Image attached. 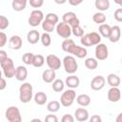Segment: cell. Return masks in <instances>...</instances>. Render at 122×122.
Listing matches in <instances>:
<instances>
[{
  "instance_id": "39",
  "label": "cell",
  "mask_w": 122,
  "mask_h": 122,
  "mask_svg": "<svg viewBox=\"0 0 122 122\" xmlns=\"http://www.w3.org/2000/svg\"><path fill=\"white\" fill-rule=\"evenodd\" d=\"M71 34H73L75 37H81L84 34V30L80 27V25L71 28Z\"/></svg>"
},
{
  "instance_id": "20",
  "label": "cell",
  "mask_w": 122,
  "mask_h": 122,
  "mask_svg": "<svg viewBox=\"0 0 122 122\" xmlns=\"http://www.w3.org/2000/svg\"><path fill=\"white\" fill-rule=\"evenodd\" d=\"M107 82L111 87H119L121 84V79L116 73H110L107 76Z\"/></svg>"
},
{
  "instance_id": "27",
  "label": "cell",
  "mask_w": 122,
  "mask_h": 122,
  "mask_svg": "<svg viewBox=\"0 0 122 122\" xmlns=\"http://www.w3.org/2000/svg\"><path fill=\"white\" fill-rule=\"evenodd\" d=\"M45 64V57L42 54H33L31 65L35 68H41Z\"/></svg>"
},
{
  "instance_id": "49",
  "label": "cell",
  "mask_w": 122,
  "mask_h": 122,
  "mask_svg": "<svg viewBox=\"0 0 122 122\" xmlns=\"http://www.w3.org/2000/svg\"><path fill=\"white\" fill-rule=\"evenodd\" d=\"M6 87H7V81H6V79L5 78H1L0 79V91H3V90H5L6 89Z\"/></svg>"
},
{
  "instance_id": "3",
  "label": "cell",
  "mask_w": 122,
  "mask_h": 122,
  "mask_svg": "<svg viewBox=\"0 0 122 122\" xmlns=\"http://www.w3.org/2000/svg\"><path fill=\"white\" fill-rule=\"evenodd\" d=\"M0 66H1V69H2V72H3V74L6 78L10 79V78L14 77L15 67H14V64H13V61H12L11 58L7 57L3 62L0 63Z\"/></svg>"
},
{
  "instance_id": "6",
  "label": "cell",
  "mask_w": 122,
  "mask_h": 122,
  "mask_svg": "<svg viewBox=\"0 0 122 122\" xmlns=\"http://www.w3.org/2000/svg\"><path fill=\"white\" fill-rule=\"evenodd\" d=\"M44 13L42 10H33L30 14V17L28 19V23L30 26L35 28V27H38L39 25H41L42 21L44 20Z\"/></svg>"
},
{
  "instance_id": "2",
  "label": "cell",
  "mask_w": 122,
  "mask_h": 122,
  "mask_svg": "<svg viewBox=\"0 0 122 122\" xmlns=\"http://www.w3.org/2000/svg\"><path fill=\"white\" fill-rule=\"evenodd\" d=\"M62 64L65 71L69 74H74L78 70V64L73 55H66L62 60Z\"/></svg>"
},
{
  "instance_id": "21",
  "label": "cell",
  "mask_w": 122,
  "mask_h": 122,
  "mask_svg": "<svg viewBox=\"0 0 122 122\" xmlns=\"http://www.w3.org/2000/svg\"><path fill=\"white\" fill-rule=\"evenodd\" d=\"M33 100L35 102V104L39 105V106H43L46 104L47 100H48V96L45 92H37L34 95H33Z\"/></svg>"
},
{
  "instance_id": "46",
  "label": "cell",
  "mask_w": 122,
  "mask_h": 122,
  "mask_svg": "<svg viewBox=\"0 0 122 122\" xmlns=\"http://www.w3.org/2000/svg\"><path fill=\"white\" fill-rule=\"evenodd\" d=\"M90 119V121L91 122H101L102 121V118L99 116V115H97V114H94V115H92L91 118H89Z\"/></svg>"
},
{
  "instance_id": "51",
  "label": "cell",
  "mask_w": 122,
  "mask_h": 122,
  "mask_svg": "<svg viewBox=\"0 0 122 122\" xmlns=\"http://www.w3.org/2000/svg\"><path fill=\"white\" fill-rule=\"evenodd\" d=\"M116 122H122V113L120 112L116 118Z\"/></svg>"
},
{
  "instance_id": "29",
  "label": "cell",
  "mask_w": 122,
  "mask_h": 122,
  "mask_svg": "<svg viewBox=\"0 0 122 122\" xmlns=\"http://www.w3.org/2000/svg\"><path fill=\"white\" fill-rule=\"evenodd\" d=\"M85 67L87 69L91 70V71L95 70L98 67V60L96 58H93V57L86 58V60H85Z\"/></svg>"
},
{
  "instance_id": "45",
  "label": "cell",
  "mask_w": 122,
  "mask_h": 122,
  "mask_svg": "<svg viewBox=\"0 0 122 122\" xmlns=\"http://www.w3.org/2000/svg\"><path fill=\"white\" fill-rule=\"evenodd\" d=\"M70 27L71 28H73V27H76V26H78V25H80V21H79V19H78V17H75L70 24Z\"/></svg>"
},
{
  "instance_id": "40",
  "label": "cell",
  "mask_w": 122,
  "mask_h": 122,
  "mask_svg": "<svg viewBox=\"0 0 122 122\" xmlns=\"http://www.w3.org/2000/svg\"><path fill=\"white\" fill-rule=\"evenodd\" d=\"M28 2L30 5V7L35 8V9L41 8L43 6V4H44V0H29Z\"/></svg>"
},
{
  "instance_id": "4",
  "label": "cell",
  "mask_w": 122,
  "mask_h": 122,
  "mask_svg": "<svg viewBox=\"0 0 122 122\" xmlns=\"http://www.w3.org/2000/svg\"><path fill=\"white\" fill-rule=\"evenodd\" d=\"M76 97V92L73 89H68L65 91L60 97V104L63 107H70L72 105Z\"/></svg>"
},
{
  "instance_id": "26",
  "label": "cell",
  "mask_w": 122,
  "mask_h": 122,
  "mask_svg": "<svg viewBox=\"0 0 122 122\" xmlns=\"http://www.w3.org/2000/svg\"><path fill=\"white\" fill-rule=\"evenodd\" d=\"M98 33L105 37V38H108L109 37V34L111 32V26L107 23H103V24H100L99 25V28H98Z\"/></svg>"
},
{
  "instance_id": "47",
  "label": "cell",
  "mask_w": 122,
  "mask_h": 122,
  "mask_svg": "<svg viewBox=\"0 0 122 122\" xmlns=\"http://www.w3.org/2000/svg\"><path fill=\"white\" fill-rule=\"evenodd\" d=\"M7 57H8L7 51H4V50H0V63H1V62H3Z\"/></svg>"
},
{
  "instance_id": "35",
  "label": "cell",
  "mask_w": 122,
  "mask_h": 122,
  "mask_svg": "<svg viewBox=\"0 0 122 122\" xmlns=\"http://www.w3.org/2000/svg\"><path fill=\"white\" fill-rule=\"evenodd\" d=\"M73 44H75V43H74V41H73L72 39H71V38H66V39L63 40V42H62V44H61V48H62V50H63L65 52H68L69 49H70Z\"/></svg>"
},
{
  "instance_id": "12",
  "label": "cell",
  "mask_w": 122,
  "mask_h": 122,
  "mask_svg": "<svg viewBox=\"0 0 122 122\" xmlns=\"http://www.w3.org/2000/svg\"><path fill=\"white\" fill-rule=\"evenodd\" d=\"M108 100L112 103H116L121 99V91L118 87H111L107 93Z\"/></svg>"
},
{
  "instance_id": "17",
  "label": "cell",
  "mask_w": 122,
  "mask_h": 122,
  "mask_svg": "<svg viewBox=\"0 0 122 122\" xmlns=\"http://www.w3.org/2000/svg\"><path fill=\"white\" fill-rule=\"evenodd\" d=\"M79 84H80V79L78 76L74 74H70L69 76H67L65 80V85L69 89H75L79 86Z\"/></svg>"
},
{
  "instance_id": "52",
  "label": "cell",
  "mask_w": 122,
  "mask_h": 122,
  "mask_svg": "<svg viewBox=\"0 0 122 122\" xmlns=\"http://www.w3.org/2000/svg\"><path fill=\"white\" fill-rule=\"evenodd\" d=\"M113 1H114L115 4H117V5H119V6L122 5V0H113Z\"/></svg>"
},
{
  "instance_id": "32",
  "label": "cell",
  "mask_w": 122,
  "mask_h": 122,
  "mask_svg": "<svg viewBox=\"0 0 122 122\" xmlns=\"http://www.w3.org/2000/svg\"><path fill=\"white\" fill-rule=\"evenodd\" d=\"M41 26H42L43 30H45V32H49L50 33V32H52L55 30V26L56 25H54L53 23H51V22L44 19L42 21V23H41Z\"/></svg>"
},
{
  "instance_id": "8",
  "label": "cell",
  "mask_w": 122,
  "mask_h": 122,
  "mask_svg": "<svg viewBox=\"0 0 122 122\" xmlns=\"http://www.w3.org/2000/svg\"><path fill=\"white\" fill-rule=\"evenodd\" d=\"M95 58L98 61H104L108 58L109 56V50L108 47L106 46V44L104 43H98L97 45H95Z\"/></svg>"
},
{
  "instance_id": "38",
  "label": "cell",
  "mask_w": 122,
  "mask_h": 122,
  "mask_svg": "<svg viewBox=\"0 0 122 122\" xmlns=\"http://www.w3.org/2000/svg\"><path fill=\"white\" fill-rule=\"evenodd\" d=\"M9 25H10L9 19L4 15H0V30H4L8 29Z\"/></svg>"
},
{
  "instance_id": "33",
  "label": "cell",
  "mask_w": 122,
  "mask_h": 122,
  "mask_svg": "<svg viewBox=\"0 0 122 122\" xmlns=\"http://www.w3.org/2000/svg\"><path fill=\"white\" fill-rule=\"evenodd\" d=\"M40 41L44 47H49L51 44V37L49 32H43L40 35Z\"/></svg>"
},
{
  "instance_id": "14",
  "label": "cell",
  "mask_w": 122,
  "mask_h": 122,
  "mask_svg": "<svg viewBox=\"0 0 122 122\" xmlns=\"http://www.w3.org/2000/svg\"><path fill=\"white\" fill-rule=\"evenodd\" d=\"M23 45V40L19 35H12L9 40V48L14 51L20 50Z\"/></svg>"
},
{
  "instance_id": "50",
  "label": "cell",
  "mask_w": 122,
  "mask_h": 122,
  "mask_svg": "<svg viewBox=\"0 0 122 122\" xmlns=\"http://www.w3.org/2000/svg\"><path fill=\"white\" fill-rule=\"evenodd\" d=\"M56 4H58V5H63V4H65L68 0H53Z\"/></svg>"
},
{
  "instance_id": "19",
  "label": "cell",
  "mask_w": 122,
  "mask_h": 122,
  "mask_svg": "<svg viewBox=\"0 0 122 122\" xmlns=\"http://www.w3.org/2000/svg\"><path fill=\"white\" fill-rule=\"evenodd\" d=\"M40 33L38 30H31L27 33V40L30 44L34 45L36 43H38V41L40 40Z\"/></svg>"
},
{
  "instance_id": "7",
  "label": "cell",
  "mask_w": 122,
  "mask_h": 122,
  "mask_svg": "<svg viewBox=\"0 0 122 122\" xmlns=\"http://www.w3.org/2000/svg\"><path fill=\"white\" fill-rule=\"evenodd\" d=\"M55 30L56 33L61 37V38H70V36L71 35V28L70 27L69 24L65 23V22H58L55 26Z\"/></svg>"
},
{
  "instance_id": "1",
  "label": "cell",
  "mask_w": 122,
  "mask_h": 122,
  "mask_svg": "<svg viewBox=\"0 0 122 122\" xmlns=\"http://www.w3.org/2000/svg\"><path fill=\"white\" fill-rule=\"evenodd\" d=\"M33 97V88L30 83L24 82L19 87V99L22 103H29Z\"/></svg>"
},
{
  "instance_id": "23",
  "label": "cell",
  "mask_w": 122,
  "mask_h": 122,
  "mask_svg": "<svg viewBox=\"0 0 122 122\" xmlns=\"http://www.w3.org/2000/svg\"><path fill=\"white\" fill-rule=\"evenodd\" d=\"M29 0H12L11 7L12 10L15 11H22L26 9L27 3Z\"/></svg>"
},
{
  "instance_id": "44",
  "label": "cell",
  "mask_w": 122,
  "mask_h": 122,
  "mask_svg": "<svg viewBox=\"0 0 122 122\" xmlns=\"http://www.w3.org/2000/svg\"><path fill=\"white\" fill-rule=\"evenodd\" d=\"M62 122H73L74 121V117L71 114H64L63 117L61 118Z\"/></svg>"
},
{
  "instance_id": "13",
  "label": "cell",
  "mask_w": 122,
  "mask_h": 122,
  "mask_svg": "<svg viewBox=\"0 0 122 122\" xmlns=\"http://www.w3.org/2000/svg\"><path fill=\"white\" fill-rule=\"evenodd\" d=\"M109 40L112 43H116L121 38V29L119 26H112L111 27V32L109 34Z\"/></svg>"
},
{
  "instance_id": "37",
  "label": "cell",
  "mask_w": 122,
  "mask_h": 122,
  "mask_svg": "<svg viewBox=\"0 0 122 122\" xmlns=\"http://www.w3.org/2000/svg\"><path fill=\"white\" fill-rule=\"evenodd\" d=\"M32 58H33V53L31 52H26L22 55V61L26 65H31Z\"/></svg>"
},
{
  "instance_id": "10",
  "label": "cell",
  "mask_w": 122,
  "mask_h": 122,
  "mask_svg": "<svg viewBox=\"0 0 122 122\" xmlns=\"http://www.w3.org/2000/svg\"><path fill=\"white\" fill-rule=\"evenodd\" d=\"M46 63L49 69L57 71L61 67V59L55 54H49L46 57Z\"/></svg>"
},
{
  "instance_id": "30",
  "label": "cell",
  "mask_w": 122,
  "mask_h": 122,
  "mask_svg": "<svg viewBox=\"0 0 122 122\" xmlns=\"http://www.w3.org/2000/svg\"><path fill=\"white\" fill-rule=\"evenodd\" d=\"M60 107H61V104L59 101L57 100H52V101H50L48 104H47V110L50 112H56L60 110Z\"/></svg>"
},
{
  "instance_id": "48",
  "label": "cell",
  "mask_w": 122,
  "mask_h": 122,
  "mask_svg": "<svg viewBox=\"0 0 122 122\" xmlns=\"http://www.w3.org/2000/svg\"><path fill=\"white\" fill-rule=\"evenodd\" d=\"M69 1V4L71 6H73V7H76L78 5H80L84 0H68Z\"/></svg>"
},
{
  "instance_id": "28",
  "label": "cell",
  "mask_w": 122,
  "mask_h": 122,
  "mask_svg": "<svg viewBox=\"0 0 122 122\" xmlns=\"http://www.w3.org/2000/svg\"><path fill=\"white\" fill-rule=\"evenodd\" d=\"M106 20H107V17L103 11H97L92 15V21L95 24H98V25L103 24L106 22Z\"/></svg>"
},
{
  "instance_id": "31",
  "label": "cell",
  "mask_w": 122,
  "mask_h": 122,
  "mask_svg": "<svg viewBox=\"0 0 122 122\" xmlns=\"http://www.w3.org/2000/svg\"><path fill=\"white\" fill-rule=\"evenodd\" d=\"M88 34H89V38H90L92 46H95V45H97L98 43L101 42V35L98 32L92 31V32H89Z\"/></svg>"
},
{
  "instance_id": "42",
  "label": "cell",
  "mask_w": 122,
  "mask_h": 122,
  "mask_svg": "<svg viewBox=\"0 0 122 122\" xmlns=\"http://www.w3.org/2000/svg\"><path fill=\"white\" fill-rule=\"evenodd\" d=\"M114 19L117 22H122V8H118L114 10Z\"/></svg>"
},
{
  "instance_id": "9",
  "label": "cell",
  "mask_w": 122,
  "mask_h": 122,
  "mask_svg": "<svg viewBox=\"0 0 122 122\" xmlns=\"http://www.w3.org/2000/svg\"><path fill=\"white\" fill-rule=\"evenodd\" d=\"M68 53H70L71 55H73L74 57H77V58H84L87 56L88 51L85 47H81V46H77L76 44H73L69 49Z\"/></svg>"
},
{
  "instance_id": "5",
  "label": "cell",
  "mask_w": 122,
  "mask_h": 122,
  "mask_svg": "<svg viewBox=\"0 0 122 122\" xmlns=\"http://www.w3.org/2000/svg\"><path fill=\"white\" fill-rule=\"evenodd\" d=\"M5 117L9 122H21L22 121L20 110L14 106H10L6 110Z\"/></svg>"
},
{
  "instance_id": "15",
  "label": "cell",
  "mask_w": 122,
  "mask_h": 122,
  "mask_svg": "<svg viewBox=\"0 0 122 122\" xmlns=\"http://www.w3.org/2000/svg\"><path fill=\"white\" fill-rule=\"evenodd\" d=\"M89 112L85 108H78L74 111V119L79 122H85L89 120Z\"/></svg>"
},
{
  "instance_id": "18",
  "label": "cell",
  "mask_w": 122,
  "mask_h": 122,
  "mask_svg": "<svg viewBox=\"0 0 122 122\" xmlns=\"http://www.w3.org/2000/svg\"><path fill=\"white\" fill-rule=\"evenodd\" d=\"M56 77V73H55V71L54 70H51V69H48V70H45L42 73V80L45 82V83H51Z\"/></svg>"
},
{
  "instance_id": "22",
  "label": "cell",
  "mask_w": 122,
  "mask_h": 122,
  "mask_svg": "<svg viewBox=\"0 0 122 122\" xmlns=\"http://www.w3.org/2000/svg\"><path fill=\"white\" fill-rule=\"evenodd\" d=\"M94 7L99 11H106L110 9L111 3L109 0H95L94 1Z\"/></svg>"
},
{
  "instance_id": "53",
  "label": "cell",
  "mask_w": 122,
  "mask_h": 122,
  "mask_svg": "<svg viewBox=\"0 0 122 122\" xmlns=\"http://www.w3.org/2000/svg\"><path fill=\"white\" fill-rule=\"evenodd\" d=\"M31 121H38V122H41V119H39V118H33V119H31Z\"/></svg>"
},
{
  "instance_id": "41",
  "label": "cell",
  "mask_w": 122,
  "mask_h": 122,
  "mask_svg": "<svg viewBox=\"0 0 122 122\" xmlns=\"http://www.w3.org/2000/svg\"><path fill=\"white\" fill-rule=\"evenodd\" d=\"M8 42V37L7 34L4 31H0V48H3L6 46Z\"/></svg>"
},
{
  "instance_id": "34",
  "label": "cell",
  "mask_w": 122,
  "mask_h": 122,
  "mask_svg": "<svg viewBox=\"0 0 122 122\" xmlns=\"http://www.w3.org/2000/svg\"><path fill=\"white\" fill-rule=\"evenodd\" d=\"M75 17H77L76 14H75V12H73V11H68V12H66V13L63 14L62 21L65 22V23H67V24H70Z\"/></svg>"
},
{
  "instance_id": "25",
  "label": "cell",
  "mask_w": 122,
  "mask_h": 122,
  "mask_svg": "<svg viewBox=\"0 0 122 122\" xmlns=\"http://www.w3.org/2000/svg\"><path fill=\"white\" fill-rule=\"evenodd\" d=\"M65 88V82L62 79H54L51 82V89L55 92H60L64 90Z\"/></svg>"
},
{
  "instance_id": "24",
  "label": "cell",
  "mask_w": 122,
  "mask_h": 122,
  "mask_svg": "<svg viewBox=\"0 0 122 122\" xmlns=\"http://www.w3.org/2000/svg\"><path fill=\"white\" fill-rule=\"evenodd\" d=\"M75 98H76L77 104L79 106H81V107H87V106H89L91 104V97H90V95H88L86 93L79 94Z\"/></svg>"
},
{
  "instance_id": "16",
  "label": "cell",
  "mask_w": 122,
  "mask_h": 122,
  "mask_svg": "<svg viewBox=\"0 0 122 122\" xmlns=\"http://www.w3.org/2000/svg\"><path fill=\"white\" fill-rule=\"evenodd\" d=\"M14 77L20 82H24L28 77V70L25 66H18L15 68Z\"/></svg>"
},
{
  "instance_id": "54",
  "label": "cell",
  "mask_w": 122,
  "mask_h": 122,
  "mask_svg": "<svg viewBox=\"0 0 122 122\" xmlns=\"http://www.w3.org/2000/svg\"><path fill=\"white\" fill-rule=\"evenodd\" d=\"M2 73H3V72H2V71H1V70H0V79H1V78H2Z\"/></svg>"
},
{
  "instance_id": "36",
  "label": "cell",
  "mask_w": 122,
  "mask_h": 122,
  "mask_svg": "<svg viewBox=\"0 0 122 122\" xmlns=\"http://www.w3.org/2000/svg\"><path fill=\"white\" fill-rule=\"evenodd\" d=\"M44 19L53 23L54 25H56L58 22H59V17L56 13H53V12H49L48 14H46V16L44 17Z\"/></svg>"
},
{
  "instance_id": "11",
  "label": "cell",
  "mask_w": 122,
  "mask_h": 122,
  "mask_svg": "<svg viewBox=\"0 0 122 122\" xmlns=\"http://www.w3.org/2000/svg\"><path fill=\"white\" fill-rule=\"evenodd\" d=\"M106 85V79L102 75H96L94 76L91 81V88L93 91H100L102 90Z\"/></svg>"
},
{
  "instance_id": "43",
  "label": "cell",
  "mask_w": 122,
  "mask_h": 122,
  "mask_svg": "<svg viewBox=\"0 0 122 122\" xmlns=\"http://www.w3.org/2000/svg\"><path fill=\"white\" fill-rule=\"evenodd\" d=\"M44 120L45 122H58V118L55 114H48Z\"/></svg>"
}]
</instances>
